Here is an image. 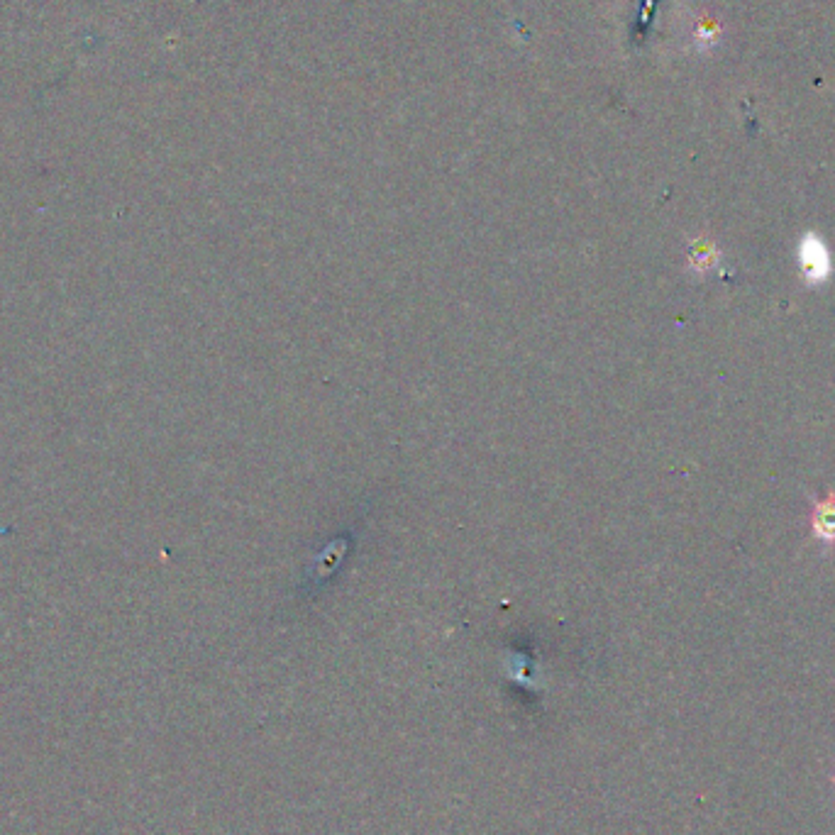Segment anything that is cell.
<instances>
[{
    "label": "cell",
    "mask_w": 835,
    "mask_h": 835,
    "mask_svg": "<svg viewBox=\"0 0 835 835\" xmlns=\"http://www.w3.org/2000/svg\"><path fill=\"white\" fill-rule=\"evenodd\" d=\"M799 267L809 284H823L833 272L831 254H828L821 237L814 235V232H809L799 242Z\"/></svg>",
    "instance_id": "cell-1"
},
{
    "label": "cell",
    "mask_w": 835,
    "mask_h": 835,
    "mask_svg": "<svg viewBox=\"0 0 835 835\" xmlns=\"http://www.w3.org/2000/svg\"><path fill=\"white\" fill-rule=\"evenodd\" d=\"M809 523L816 540H821V543L826 545L835 543V494H828L826 499L814 501Z\"/></svg>",
    "instance_id": "cell-2"
},
{
    "label": "cell",
    "mask_w": 835,
    "mask_h": 835,
    "mask_svg": "<svg viewBox=\"0 0 835 835\" xmlns=\"http://www.w3.org/2000/svg\"><path fill=\"white\" fill-rule=\"evenodd\" d=\"M689 259H691V264H694L696 269H701V272H706V269L716 264L718 250L711 245V242H704V250H701V245H699V252H691Z\"/></svg>",
    "instance_id": "cell-3"
}]
</instances>
